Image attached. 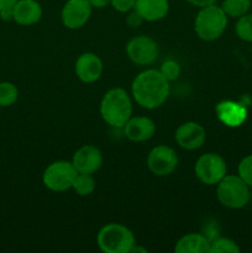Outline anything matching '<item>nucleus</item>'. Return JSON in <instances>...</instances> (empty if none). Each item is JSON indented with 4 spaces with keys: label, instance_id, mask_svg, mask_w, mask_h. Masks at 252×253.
Masks as SVG:
<instances>
[{
    "label": "nucleus",
    "instance_id": "2eb2a0df",
    "mask_svg": "<svg viewBox=\"0 0 252 253\" xmlns=\"http://www.w3.org/2000/svg\"><path fill=\"white\" fill-rule=\"evenodd\" d=\"M42 17V6L36 0H19L12 9V20L21 26L37 24Z\"/></svg>",
    "mask_w": 252,
    "mask_h": 253
},
{
    "label": "nucleus",
    "instance_id": "412c9836",
    "mask_svg": "<svg viewBox=\"0 0 252 253\" xmlns=\"http://www.w3.org/2000/svg\"><path fill=\"white\" fill-rule=\"evenodd\" d=\"M19 99V89L11 82L0 83V108H9Z\"/></svg>",
    "mask_w": 252,
    "mask_h": 253
},
{
    "label": "nucleus",
    "instance_id": "c756f323",
    "mask_svg": "<svg viewBox=\"0 0 252 253\" xmlns=\"http://www.w3.org/2000/svg\"><path fill=\"white\" fill-rule=\"evenodd\" d=\"M90 5L93 6V9H104L108 5H110V0H89Z\"/></svg>",
    "mask_w": 252,
    "mask_h": 253
},
{
    "label": "nucleus",
    "instance_id": "39448f33",
    "mask_svg": "<svg viewBox=\"0 0 252 253\" xmlns=\"http://www.w3.org/2000/svg\"><path fill=\"white\" fill-rule=\"evenodd\" d=\"M249 185L240 175H225L216 188V197L220 204L229 209H241L249 203Z\"/></svg>",
    "mask_w": 252,
    "mask_h": 253
},
{
    "label": "nucleus",
    "instance_id": "6ab92c4d",
    "mask_svg": "<svg viewBox=\"0 0 252 253\" xmlns=\"http://www.w3.org/2000/svg\"><path fill=\"white\" fill-rule=\"evenodd\" d=\"M221 9L224 10L227 17L239 19L251 9V0H224Z\"/></svg>",
    "mask_w": 252,
    "mask_h": 253
},
{
    "label": "nucleus",
    "instance_id": "9b49d317",
    "mask_svg": "<svg viewBox=\"0 0 252 253\" xmlns=\"http://www.w3.org/2000/svg\"><path fill=\"white\" fill-rule=\"evenodd\" d=\"M72 163L78 173L94 174L103 165V153L93 145L82 146L73 155Z\"/></svg>",
    "mask_w": 252,
    "mask_h": 253
},
{
    "label": "nucleus",
    "instance_id": "aec40b11",
    "mask_svg": "<svg viewBox=\"0 0 252 253\" xmlns=\"http://www.w3.org/2000/svg\"><path fill=\"white\" fill-rule=\"evenodd\" d=\"M95 188L96 183L93 174H85V173H78L72 185V189L81 197H88L93 194Z\"/></svg>",
    "mask_w": 252,
    "mask_h": 253
},
{
    "label": "nucleus",
    "instance_id": "9d476101",
    "mask_svg": "<svg viewBox=\"0 0 252 253\" xmlns=\"http://www.w3.org/2000/svg\"><path fill=\"white\" fill-rule=\"evenodd\" d=\"M93 6L89 0H67L61 11L62 24L71 30L83 27L89 21Z\"/></svg>",
    "mask_w": 252,
    "mask_h": 253
},
{
    "label": "nucleus",
    "instance_id": "20e7f679",
    "mask_svg": "<svg viewBox=\"0 0 252 253\" xmlns=\"http://www.w3.org/2000/svg\"><path fill=\"white\" fill-rule=\"evenodd\" d=\"M227 25V15L216 4L202 7L194 21L195 34L203 41H214L224 34Z\"/></svg>",
    "mask_w": 252,
    "mask_h": 253
},
{
    "label": "nucleus",
    "instance_id": "7c9ffc66",
    "mask_svg": "<svg viewBox=\"0 0 252 253\" xmlns=\"http://www.w3.org/2000/svg\"><path fill=\"white\" fill-rule=\"evenodd\" d=\"M131 252H142V253H147V250L146 249H143V247H138L137 245H135V246H133V249L131 250Z\"/></svg>",
    "mask_w": 252,
    "mask_h": 253
},
{
    "label": "nucleus",
    "instance_id": "cd10ccee",
    "mask_svg": "<svg viewBox=\"0 0 252 253\" xmlns=\"http://www.w3.org/2000/svg\"><path fill=\"white\" fill-rule=\"evenodd\" d=\"M185 1L189 2L190 5H193V6H197L199 7V9H202V7L216 4L217 0H185Z\"/></svg>",
    "mask_w": 252,
    "mask_h": 253
},
{
    "label": "nucleus",
    "instance_id": "dca6fc26",
    "mask_svg": "<svg viewBox=\"0 0 252 253\" xmlns=\"http://www.w3.org/2000/svg\"><path fill=\"white\" fill-rule=\"evenodd\" d=\"M133 9L145 21H158L168 14L169 2L168 0H136Z\"/></svg>",
    "mask_w": 252,
    "mask_h": 253
},
{
    "label": "nucleus",
    "instance_id": "423d86ee",
    "mask_svg": "<svg viewBox=\"0 0 252 253\" xmlns=\"http://www.w3.org/2000/svg\"><path fill=\"white\" fill-rule=\"evenodd\" d=\"M77 174L72 161H56L44 169L42 180L44 187L52 192H66L72 189Z\"/></svg>",
    "mask_w": 252,
    "mask_h": 253
},
{
    "label": "nucleus",
    "instance_id": "a878e982",
    "mask_svg": "<svg viewBox=\"0 0 252 253\" xmlns=\"http://www.w3.org/2000/svg\"><path fill=\"white\" fill-rule=\"evenodd\" d=\"M110 5L116 11L126 14L135 7L136 0H110Z\"/></svg>",
    "mask_w": 252,
    "mask_h": 253
},
{
    "label": "nucleus",
    "instance_id": "ddd939ff",
    "mask_svg": "<svg viewBox=\"0 0 252 253\" xmlns=\"http://www.w3.org/2000/svg\"><path fill=\"white\" fill-rule=\"evenodd\" d=\"M74 72L83 83H94L103 74V62L98 54L85 52L78 57L74 64Z\"/></svg>",
    "mask_w": 252,
    "mask_h": 253
},
{
    "label": "nucleus",
    "instance_id": "f257e3e1",
    "mask_svg": "<svg viewBox=\"0 0 252 253\" xmlns=\"http://www.w3.org/2000/svg\"><path fill=\"white\" fill-rule=\"evenodd\" d=\"M132 95L142 108L152 110L160 108L169 95V82L160 69H146L136 76L132 82Z\"/></svg>",
    "mask_w": 252,
    "mask_h": 253
},
{
    "label": "nucleus",
    "instance_id": "1a4fd4ad",
    "mask_svg": "<svg viewBox=\"0 0 252 253\" xmlns=\"http://www.w3.org/2000/svg\"><path fill=\"white\" fill-rule=\"evenodd\" d=\"M178 166V155L172 147L160 145L153 147L147 156V167L157 177L172 174Z\"/></svg>",
    "mask_w": 252,
    "mask_h": 253
},
{
    "label": "nucleus",
    "instance_id": "f03ea898",
    "mask_svg": "<svg viewBox=\"0 0 252 253\" xmlns=\"http://www.w3.org/2000/svg\"><path fill=\"white\" fill-rule=\"evenodd\" d=\"M100 114L104 121L113 127H124L132 116L130 95L121 88L109 90L101 99Z\"/></svg>",
    "mask_w": 252,
    "mask_h": 253
},
{
    "label": "nucleus",
    "instance_id": "bb28decb",
    "mask_svg": "<svg viewBox=\"0 0 252 253\" xmlns=\"http://www.w3.org/2000/svg\"><path fill=\"white\" fill-rule=\"evenodd\" d=\"M143 21H145V20L142 19V16H141V15L138 14L135 9H132L131 11H128L127 17H126V22H127L128 26L138 27Z\"/></svg>",
    "mask_w": 252,
    "mask_h": 253
},
{
    "label": "nucleus",
    "instance_id": "a211bd4d",
    "mask_svg": "<svg viewBox=\"0 0 252 253\" xmlns=\"http://www.w3.org/2000/svg\"><path fill=\"white\" fill-rule=\"evenodd\" d=\"M174 251L177 253H210V241L202 234H188L180 237Z\"/></svg>",
    "mask_w": 252,
    "mask_h": 253
},
{
    "label": "nucleus",
    "instance_id": "f3484780",
    "mask_svg": "<svg viewBox=\"0 0 252 253\" xmlns=\"http://www.w3.org/2000/svg\"><path fill=\"white\" fill-rule=\"evenodd\" d=\"M217 118L227 126L236 127L245 121L247 115L246 108L235 101H222L216 106Z\"/></svg>",
    "mask_w": 252,
    "mask_h": 253
},
{
    "label": "nucleus",
    "instance_id": "5701e85b",
    "mask_svg": "<svg viewBox=\"0 0 252 253\" xmlns=\"http://www.w3.org/2000/svg\"><path fill=\"white\" fill-rule=\"evenodd\" d=\"M236 35L246 42H252V14H245L236 22Z\"/></svg>",
    "mask_w": 252,
    "mask_h": 253
},
{
    "label": "nucleus",
    "instance_id": "f8f14e48",
    "mask_svg": "<svg viewBox=\"0 0 252 253\" xmlns=\"http://www.w3.org/2000/svg\"><path fill=\"white\" fill-rule=\"evenodd\" d=\"M174 137L180 147L188 151H194L204 145L207 133L200 124L195 121H187L177 128Z\"/></svg>",
    "mask_w": 252,
    "mask_h": 253
},
{
    "label": "nucleus",
    "instance_id": "7ed1b4c3",
    "mask_svg": "<svg viewBox=\"0 0 252 253\" xmlns=\"http://www.w3.org/2000/svg\"><path fill=\"white\" fill-rule=\"evenodd\" d=\"M96 242L105 253H130L136 245V239L128 227L111 222L101 227Z\"/></svg>",
    "mask_w": 252,
    "mask_h": 253
},
{
    "label": "nucleus",
    "instance_id": "0eeeda50",
    "mask_svg": "<svg viewBox=\"0 0 252 253\" xmlns=\"http://www.w3.org/2000/svg\"><path fill=\"white\" fill-rule=\"evenodd\" d=\"M195 177L205 185H217L226 175L227 165L217 153H205L200 156L194 166Z\"/></svg>",
    "mask_w": 252,
    "mask_h": 253
},
{
    "label": "nucleus",
    "instance_id": "b1692460",
    "mask_svg": "<svg viewBox=\"0 0 252 253\" xmlns=\"http://www.w3.org/2000/svg\"><path fill=\"white\" fill-rule=\"evenodd\" d=\"M160 72L168 82L177 81L180 76V66L178 62L173 61V59H168V61L163 62Z\"/></svg>",
    "mask_w": 252,
    "mask_h": 253
},
{
    "label": "nucleus",
    "instance_id": "4468645a",
    "mask_svg": "<svg viewBox=\"0 0 252 253\" xmlns=\"http://www.w3.org/2000/svg\"><path fill=\"white\" fill-rule=\"evenodd\" d=\"M124 133L132 142L151 140L156 132V124L147 116H131L124 125Z\"/></svg>",
    "mask_w": 252,
    "mask_h": 253
},
{
    "label": "nucleus",
    "instance_id": "393cba45",
    "mask_svg": "<svg viewBox=\"0 0 252 253\" xmlns=\"http://www.w3.org/2000/svg\"><path fill=\"white\" fill-rule=\"evenodd\" d=\"M237 173L249 187H252V155L242 158L237 167Z\"/></svg>",
    "mask_w": 252,
    "mask_h": 253
},
{
    "label": "nucleus",
    "instance_id": "4be33fe9",
    "mask_svg": "<svg viewBox=\"0 0 252 253\" xmlns=\"http://www.w3.org/2000/svg\"><path fill=\"white\" fill-rule=\"evenodd\" d=\"M240 247L229 237H219L210 242V253H239Z\"/></svg>",
    "mask_w": 252,
    "mask_h": 253
},
{
    "label": "nucleus",
    "instance_id": "6e6552de",
    "mask_svg": "<svg viewBox=\"0 0 252 253\" xmlns=\"http://www.w3.org/2000/svg\"><path fill=\"white\" fill-rule=\"evenodd\" d=\"M126 53L132 63L137 66H150L157 59L158 46L150 36L140 35L128 41Z\"/></svg>",
    "mask_w": 252,
    "mask_h": 253
},
{
    "label": "nucleus",
    "instance_id": "c85d7f7f",
    "mask_svg": "<svg viewBox=\"0 0 252 253\" xmlns=\"http://www.w3.org/2000/svg\"><path fill=\"white\" fill-rule=\"evenodd\" d=\"M17 1L19 0H0V12L5 10H12Z\"/></svg>",
    "mask_w": 252,
    "mask_h": 253
}]
</instances>
